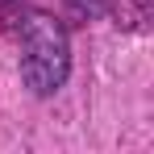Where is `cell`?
<instances>
[{"label":"cell","mask_w":154,"mask_h":154,"mask_svg":"<svg viewBox=\"0 0 154 154\" xmlns=\"http://www.w3.org/2000/svg\"><path fill=\"white\" fill-rule=\"evenodd\" d=\"M21 38V79L33 96H54L71 75V42L58 17L50 13H25L17 21Z\"/></svg>","instance_id":"6da1fadb"}]
</instances>
